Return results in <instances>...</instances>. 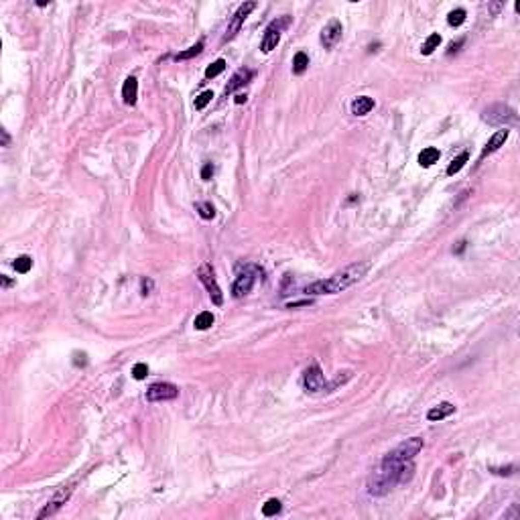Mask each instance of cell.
I'll return each mask as SVG.
<instances>
[{
	"instance_id": "1",
	"label": "cell",
	"mask_w": 520,
	"mask_h": 520,
	"mask_svg": "<svg viewBox=\"0 0 520 520\" xmlns=\"http://www.w3.org/2000/svg\"><path fill=\"white\" fill-rule=\"evenodd\" d=\"M413 476V463H394L388 459H382L378 470H374L368 478V492L372 496H386L396 484H404Z\"/></svg>"
},
{
	"instance_id": "2",
	"label": "cell",
	"mask_w": 520,
	"mask_h": 520,
	"mask_svg": "<svg viewBox=\"0 0 520 520\" xmlns=\"http://www.w3.org/2000/svg\"><path fill=\"white\" fill-rule=\"evenodd\" d=\"M370 270V262H358V264H349L344 270H338L336 275H332L330 279L317 281L313 285H309L305 289L307 295H336L349 289L351 285H355L358 281H362L366 277V272Z\"/></svg>"
},
{
	"instance_id": "3",
	"label": "cell",
	"mask_w": 520,
	"mask_h": 520,
	"mask_svg": "<svg viewBox=\"0 0 520 520\" xmlns=\"http://www.w3.org/2000/svg\"><path fill=\"white\" fill-rule=\"evenodd\" d=\"M258 279H262V268L256 266V264H246V266L240 270V275L236 277V281H234L232 295H234L236 299H242L244 295H248V293L252 291V287L256 285Z\"/></svg>"
},
{
	"instance_id": "4",
	"label": "cell",
	"mask_w": 520,
	"mask_h": 520,
	"mask_svg": "<svg viewBox=\"0 0 520 520\" xmlns=\"http://www.w3.org/2000/svg\"><path fill=\"white\" fill-rule=\"evenodd\" d=\"M482 118L488 124H492V126H508V124H516L518 122L516 112L510 106H504V104H494V106L486 108Z\"/></svg>"
},
{
	"instance_id": "5",
	"label": "cell",
	"mask_w": 520,
	"mask_h": 520,
	"mask_svg": "<svg viewBox=\"0 0 520 520\" xmlns=\"http://www.w3.org/2000/svg\"><path fill=\"white\" fill-rule=\"evenodd\" d=\"M421 449H423V439H421V437H413V439H406V441H402L400 445H396L392 451H388L384 459L394 461V463L413 461V457H415Z\"/></svg>"
},
{
	"instance_id": "6",
	"label": "cell",
	"mask_w": 520,
	"mask_h": 520,
	"mask_svg": "<svg viewBox=\"0 0 520 520\" xmlns=\"http://www.w3.org/2000/svg\"><path fill=\"white\" fill-rule=\"evenodd\" d=\"M287 24H289V16H281V18L272 20V22L266 26L264 39H262V45H260V49H262L264 53H270L272 49H277V45H279V41H281V33H283V29H285Z\"/></svg>"
},
{
	"instance_id": "7",
	"label": "cell",
	"mask_w": 520,
	"mask_h": 520,
	"mask_svg": "<svg viewBox=\"0 0 520 520\" xmlns=\"http://www.w3.org/2000/svg\"><path fill=\"white\" fill-rule=\"evenodd\" d=\"M179 396V388L171 382H155L147 390V400L151 402H163V400H173Z\"/></svg>"
},
{
	"instance_id": "8",
	"label": "cell",
	"mask_w": 520,
	"mask_h": 520,
	"mask_svg": "<svg viewBox=\"0 0 520 520\" xmlns=\"http://www.w3.org/2000/svg\"><path fill=\"white\" fill-rule=\"evenodd\" d=\"M303 386L311 394H317L323 388H327L325 386V376H323V372H321V368L317 364H311L309 368H305V372H303Z\"/></svg>"
},
{
	"instance_id": "9",
	"label": "cell",
	"mask_w": 520,
	"mask_h": 520,
	"mask_svg": "<svg viewBox=\"0 0 520 520\" xmlns=\"http://www.w3.org/2000/svg\"><path fill=\"white\" fill-rule=\"evenodd\" d=\"M199 281L205 285V289H207L211 301H213L215 305H222V303H224V295H222V289L217 287V283H215V279H213V268H211L209 264H201V268H199Z\"/></svg>"
},
{
	"instance_id": "10",
	"label": "cell",
	"mask_w": 520,
	"mask_h": 520,
	"mask_svg": "<svg viewBox=\"0 0 520 520\" xmlns=\"http://www.w3.org/2000/svg\"><path fill=\"white\" fill-rule=\"evenodd\" d=\"M256 8V2H244L238 10H236V14H234V18H232V22L228 24V29H226V35H224V43L226 41H230V39H234L236 35H238V31H240V26H242V22L246 20V16L252 12Z\"/></svg>"
},
{
	"instance_id": "11",
	"label": "cell",
	"mask_w": 520,
	"mask_h": 520,
	"mask_svg": "<svg viewBox=\"0 0 520 520\" xmlns=\"http://www.w3.org/2000/svg\"><path fill=\"white\" fill-rule=\"evenodd\" d=\"M71 492H73V484L63 486V488H61V490H59V492H57V494H55V496H53V498L45 504V508L39 512V516H37V518L41 520V518H47V516H53V514H55V512H57V510H59V508H61V506L69 500Z\"/></svg>"
},
{
	"instance_id": "12",
	"label": "cell",
	"mask_w": 520,
	"mask_h": 520,
	"mask_svg": "<svg viewBox=\"0 0 520 520\" xmlns=\"http://www.w3.org/2000/svg\"><path fill=\"white\" fill-rule=\"evenodd\" d=\"M342 33H344L342 22H340V20H330V22L323 26V31H321V45H323L325 49H334V47L340 43Z\"/></svg>"
},
{
	"instance_id": "13",
	"label": "cell",
	"mask_w": 520,
	"mask_h": 520,
	"mask_svg": "<svg viewBox=\"0 0 520 520\" xmlns=\"http://www.w3.org/2000/svg\"><path fill=\"white\" fill-rule=\"evenodd\" d=\"M252 75H254V73H252L250 69H238V71H236V73L232 75L230 84L226 86L224 94H226V96H230V94H234V92H236L238 88H244V86H246V84H248V81L252 79Z\"/></svg>"
},
{
	"instance_id": "14",
	"label": "cell",
	"mask_w": 520,
	"mask_h": 520,
	"mask_svg": "<svg viewBox=\"0 0 520 520\" xmlns=\"http://www.w3.org/2000/svg\"><path fill=\"white\" fill-rule=\"evenodd\" d=\"M506 139H508V130H506V128H504V130H498V132L488 141V145L484 147V151H482V155H480V161H484L488 155H492V153H496L500 147H504Z\"/></svg>"
},
{
	"instance_id": "15",
	"label": "cell",
	"mask_w": 520,
	"mask_h": 520,
	"mask_svg": "<svg viewBox=\"0 0 520 520\" xmlns=\"http://www.w3.org/2000/svg\"><path fill=\"white\" fill-rule=\"evenodd\" d=\"M136 96H139V81L136 77H128L122 86V98H124V104L128 106H134L136 104Z\"/></svg>"
},
{
	"instance_id": "16",
	"label": "cell",
	"mask_w": 520,
	"mask_h": 520,
	"mask_svg": "<svg viewBox=\"0 0 520 520\" xmlns=\"http://www.w3.org/2000/svg\"><path fill=\"white\" fill-rule=\"evenodd\" d=\"M372 108H374V100L370 96H360V98H355L351 102V112L355 116H366Z\"/></svg>"
},
{
	"instance_id": "17",
	"label": "cell",
	"mask_w": 520,
	"mask_h": 520,
	"mask_svg": "<svg viewBox=\"0 0 520 520\" xmlns=\"http://www.w3.org/2000/svg\"><path fill=\"white\" fill-rule=\"evenodd\" d=\"M453 410H455V406H453L451 402H441L439 406H433V408L427 413V419H429V421H441V419L449 417Z\"/></svg>"
},
{
	"instance_id": "18",
	"label": "cell",
	"mask_w": 520,
	"mask_h": 520,
	"mask_svg": "<svg viewBox=\"0 0 520 520\" xmlns=\"http://www.w3.org/2000/svg\"><path fill=\"white\" fill-rule=\"evenodd\" d=\"M439 149H435V147H427V149H423L421 151V155H419V165L421 167H431V165H435L437 161H439Z\"/></svg>"
},
{
	"instance_id": "19",
	"label": "cell",
	"mask_w": 520,
	"mask_h": 520,
	"mask_svg": "<svg viewBox=\"0 0 520 520\" xmlns=\"http://www.w3.org/2000/svg\"><path fill=\"white\" fill-rule=\"evenodd\" d=\"M307 67H309V57H307V53H303V51L295 53V57H293V71H295L297 75H301V73L307 71Z\"/></svg>"
},
{
	"instance_id": "20",
	"label": "cell",
	"mask_w": 520,
	"mask_h": 520,
	"mask_svg": "<svg viewBox=\"0 0 520 520\" xmlns=\"http://www.w3.org/2000/svg\"><path fill=\"white\" fill-rule=\"evenodd\" d=\"M193 325H195V330H199V332H203V330H209V327L213 325V315H211L209 311H203V313H199V315L195 317Z\"/></svg>"
},
{
	"instance_id": "21",
	"label": "cell",
	"mask_w": 520,
	"mask_h": 520,
	"mask_svg": "<svg viewBox=\"0 0 520 520\" xmlns=\"http://www.w3.org/2000/svg\"><path fill=\"white\" fill-rule=\"evenodd\" d=\"M439 45H441V37H439L437 33H433V35H429V37H427V41L423 43L421 53H423V55H431V53H433Z\"/></svg>"
},
{
	"instance_id": "22",
	"label": "cell",
	"mask_w": 520,
	"mask_h": 520,
	"mask_svg": "<svg viewBox=\"0 0 520 520\" xmlns=\"http://www.w3.org/2000/svg\"><path fill=\"white\" fill-rule=\"evenodd\" d=\"M201 49H203V41H197L193 47H189L187 51H181V53H177L175 55V59L177 61H185V59H191V57H195V55H199L201 53Z\"/></svg>"
},
{
	"instance_id": "23",
	"label": "cell",
	"mask_w": 520,
	"mask_h": 520,
	"mask_svg": "<svg viewBox=\"0 0 520 520\" xmlns=\"http://www.w3.org/2000/svg\"><path fill=\"white\" fill-rule=\"evenodd\" d=\"M468 159H470V155H468V153H461L459 157H455V159L449 163V167H447V175L459 173V171L463 169V165L468 163Z\"/></svg>"
},
{
	"instance_id": "24",
	"label": "cell",
	"mask_w": 520,
	"mask_h": 520,
	"mask_svg": "<svg viewBox=\"0 0 520 520\" xmlns=\"http://www.w3.org/2000/svg\"><path fill=\"white\" fill-rule=\"evenodd\" d=\"M466 16H468V12H466L463 8H455V10H451V12L447 14V22H449L451 26H459V24H463Z\"/></svg>"
},
{
	"instance_id": "25",
	"label": "cell",
	"mask_w": 520,
	"mask_h": 520,
	"mask_svg": "<svg viewBox=\"0 0 520 520\" xmlns=\"http://www.w3.org/2000/svg\"><path fill=\"white\" fill-rule=\"evenodd\" d=\"M195 209L199 211V215H201L203 220H213V217H215V209H213V205H211V203H207V201H199V203H195Z\"/></svg>"
},
{
	"instance_id": "26",
	"label": "cell",
	"mask_w": 520,
	"mask_h": 520,
	"mask_svg": "<svg viewBox=\"0 0 520 520\" xmlns=\"http://www.w3.org/2000/svg\"><path fill=\"white\" fill-rule=\"evenodd\" d=\"M224 69H226V61H224V59H217V61H213V63H211V65L205 69V77H207V79H211V77H217V75H220Z\"/></svg>"
},
{
	"instance_id": "27",
	"label": "cell",
	"mask_w": 520,
	"mask_h": 520,
	"mask_svg": "<svg viewBox=\"0 0 520 520\" xmlns=\"http://www.w3.org/2000/svg\"><path fill=\"white\" fill-rule=\"evenodd\" d=\"M279 512H281V500H277V498L266 500V504L262 506V514H264V516H275V514H279Z\"/></svg>"
},
{
	"instance_id": "28",
	"label": "cell",
	"mask_w": 520,
	"mask_h": 520,
	"mask_svg": "<svg viewBox=\"0 0 520 520\" xmlns=\"http://www.w3.org/2000/svg\"><path fill=\"white\" fill-rule=\"evenodd\" d=\"M31 266H33L31 256H18V258L14 260V268H16V272H20V275L29 272V270H31Z\"/></svg>"
},
{
	"instance_id": "29",
	"label": "cell",
	"mask_w": 520,
	"mask_h": 520,
	"mask_svg": "<svg viewBox=\"0 0 520 520\" xmlns=\"http://www.w3.org/2000/svg\"><path fill=\"white\" fill-rule=\"evenodd\" d=\"M211 98H213V94L207 90V92H201L197 98H195V110H203L209 102H211Z\"/></svg>"
},
{
	"instance_id": "30",
	"label": "cell",
	"mask_w": 520,
	"mask_h": 520,
	"mask_svg": "<svg viewBox=\"0 0 520 520\" xmlns=\"http://www.w3.org/2000/svg\"><path fill=\"white\" fill-rule=\"evenodd\" d=\"M132 376H134V380H145L149 376V366L147 364H136L132 368Z\"/></svg>"
},
{
	"instance_id": "31",
	"label": "cell",
	"mask_w": 520,
	"mask_h": 520,
	"mask_svg": "<svg viewBox=\"0 0 520 520\" xmlns=\"http://www.w3.org/2000/svg\"><path fill=\"white\" fill-rule=\"evenodd\" d=\"M211 175H213V165H211V163H205V165L201 167V179H203V181H209Z\"/></svg>"
},
{
	"instance_id": "32",
	"label": "cell",
	"mask_w": 520,
	"mask_h": 520,
	"mask_svg": "<svg viewBox=\"0 0 520 520\" xmlns=\"http://www.w3.org/2000/svg\"><path fill=\"white\" fill-rule=\"evenodd\" d=\"M461 45H463V39H457V41H453V43L449 45V49H447V55H453V53H457V51L461 49Z\"/></svg>"
},
{
	"instance_id": "33",
	"label": "cell",
	"mask_w": 520,
	"mask_h": 520,
	"mask_svg": "<svg viewBox=\"0 0 520 520\" xmlns=\"http://www.w3.org/2000/svg\"><path fill=\"white\" fill-rule=\"evenodd\" d=\"M151 289H153V283L143 279V295H149V291H151Z\"/></svg>"
},
{
	"instance_id": "34",
	"label": "cell",
	"mask_w": 520,
	"mask_h": 520,
	"mask_svg": "<svg viewBox=\"0 0 520 520\" xmlns=\"http://www.w3.org/2000/svg\"><path fill=\"white\" fill-rule=\"evenodd\" d=\"M246 102V94H238L236 96V104H244Z\"/></svg>"
},
{
	"instance_id": "35",
	"label": "cell",
	"mask_w": 520,
	"mask_h": 520,
	"mask_svg": "<svg viewBox=\"0 0 520 520\" xmlns=\"http://www.w3.org/2000/svg\"><path fill=\"white\" fill-rule=\"evenodd\" d=\"M466 250V242H459V246L457 248H453V252H457V254H461Z\"/></svg>"
},
{
	"instance_id": "36",
	"label": "cell",
	"mask_w": 520,
	"mask_h": 520,
	"mask_svg": "<svg viewBox=\"0 0 520 520\" xmlns=\"http://www.w3.org/2000/svg\"><path fill=\"white\" fill-rule=\"evenodd\" d=\"M10 285H12V281H10L8 277H4V275H2V287L6 289V287H10Z\"/></svg>"
}]
</instances>
